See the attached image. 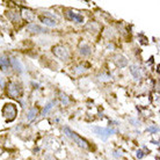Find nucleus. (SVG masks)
I'll return each instance as SVG.
<instances>
[{
	"instance_id": "f257e3e1",
	"label": "nucleus",
	"mask_w": 160,
	"mask_h": 160,
	"mask_svg": "<svg viewBox=\"0 0 160 160\" xmlns=\"http://www.w3.org/2000/svg\"><path fill=\"white\" fill-rule=\"evenodd\" d=\"M64 132H65V135L68 137H70L71 139H73L74 142H76L77 144L79 145L80 148H88V144H87V142L85 139H82V138H80L78 135H77L76 132H73L71 131V129L68 128V127H65L64 128Z\"/></svg>"
},
{
	"instance_id": "f03ea898",
	"label": "nucleus",
	"mask_w": 160,
	"mask_h": 160,
	"mask_svg": "<svg viewBox=\"0 0 160 160\" xmlns=\"http://www.w3.org/2000/svg\"><path fill=\"white\" fill-rule=\"evenodd\" d=\"M16 114H18V110H16L14 104L13 103L5 104L4 109H2V115H4L5 118H6L8 122H12L16 117Z\"/></svg>"
},
{
	"instance_id": "7ed1b4c3",
	"label": "nucleus",
	"mask_w": 160,
	"mask_h": 160,
	"mask_svg": "<svg viewBox=\"0 0 160 160\" xmlns=\"http://www.w3.org/2000/svg\"><path fill=\"white\" fill-rule=\"evenodd\" d=\"M52 52H53V55L57 58H59L62 60H68V57H70L68 50L65 47H63V45H57V47H55V48L52 49Z\"/></svg>"
},
{
	"instance_id": "20e7f679",
	"label": "nucleus",
	"mask_w": 160,
	"mask_h": 160,
	"mask_svg": "<svg viewBox=\"0 0 160 160\" xmlns=\"http://www.w3.org/2000/svg\"><path fill=\"white\" fill-rule=\"evenodd\" d=\"M8 94L11 98H14V99H18L22 95V88L19 84L16 82H11L8 85Z\"/></svg>"
},
{
	"instance_id": "39448f33",
	"label": "nucleus",
	"mask_w": 160,
	"mask_h": 160,
	"mask_svg": "<svg viewBox=\"0 0 160 160\" xmlns=\"http://www.w3.org/2000/svg\"><path fill=\"white\" fill-rule=\"evenodd\" d=\"M94 132H95L98 136H100L101 138H103L106 139L107 137H109L110 135H114V133H116V130H114V129H110V128H101V127H94L93 128Z\"/></svg>"
},
{
	"instance_id": "423d86ee",
	"label": "nucleus",
	"mask_w": 160,
	"mask_h": 160,
	"mask_svg": "<svg viewBox=\"0 0 160 160\" xmlns=\"http://www.w3.org/2000/svg\"><path fill=\"white\" fill-rule=\"evenodd\" d=\"M27 30L32 34H43V32H47V29H44L43 27H41L38 24L35 23H30L27 27Z\"/></svg>"
},
{
	"instance_id": "0eeeda50",
	"label": "nucleus",
	"mask_w": 160,
	"mask_h": 160,
	"mask_svg": "<svg viewBox=\"0 0 160 160\" xmlns=\"http://www.w3.org/2000/svg\"><path fill=\"white\" fill-rule=\"evenodd\" d=\"M114 62H115V64H116L117 66H120V68H124V66L128 65V60H127V58H125L124 56H122V55H116Z\"/></svg>"
},
{
	"instance_id": "6e6552de",
	"label": "nucleus",
	"mask_w": 160,
	"mask_h": 160,
	"mask_svg": "<svg viewBox=\"0 0 160 160\" xmlns=\"http://www.w3.org/2000/svg\"><path fill=\"white\" fill-rule=\"evenodd\" d=\"M68 16L71 19V20L76 21V22H78V23H81V22H84V18L81 15H79V14H77V13L72 12V11H68Z\"/></svg>"
},
{
	"instance_id": "1a4fd4ad",
	"label": "nucleus",
	"mask_w": 160,
	"mask_h": 160,
	"mask_svg": "<svg viewBox=\"0 0 160 160\" xmlns=\"http://www.w3.org/2000/svg\"><path fill=\"white\" fill-rule=\"evenodd\" d=\"M129 68H130V72H131V74L133 76L135 80H140V78H142V74H140L139 68H137V66H135V65H131Z\"/></svg>"
},
{
	"instance_id": "9d476101",
	"label": "nucleus",
	"mask_w": 160,
	"mask_h": 160,
	"mask_svg": "<svg viewBox=\"0 0 160 160\" xmlns=\"http://www.w3.org/2000/svg\"><path fill=\"white\" fill-rule=\"evenodd\" d=\"M11 63H12L13 68H15V71H18L19 73L23 72V66L21 65V63L18 59H16V58H12V59H11Z\"/></svg>"
},
{
	"instance_id": "9b49d317",
	"label": "nucleus",
	"mask_w": 160,
	"mask_h": 160,
	"mask_svg": "<svg viewBox=\"0 0 160 160\" xmlns=\"http://www.w3.org/2000/svg\"><path fill=\"white\" fill-rule=\"evenodd\" d=\"M41 21H42V23L45 24V26H48V27H55L56 26V21L50 19V18H41Z\"/></svg>"
},
{
	"instance_id": "f8f14e48",
	"label": "nucleus",
	"mask_w": 160,
	"mask_h": 160,
	"mask_svg": "<svg viewBox=\"0 0 160 160\" xmlns=\"http://www.w3.org/2000/svg\"><path fill=\"white\" fill-rule=\"evenodd\" d=\"M37 115H38V112H37V109H35V108L29 109L28 114H27V120H28V121H32L34 118H36Z\"/></svg>"
},
{
	"instance_id": "ddd939ff",
	"label": "nucleus",
	"mask_w": 160,
	"mask_h": 160,
	"mask_svg": "<svg viewBox=\"0 0 160 160\" xmlns=\"http://www.w3.org/2000/svg\"><path fill=\"white\" fill-rule=\"evenodd\" d=\"M80 53L84 55V56H88V55L91 53V48H89V45H87V44L81 45V48H80Z\"/></svg>"
},
{
	"instance_id": "4468645a",
	"label": "nucleus",
	"mask_w": 160,
	"mask_h": 160,
	"mask_svg": "<svg viewBox=\"0 0 160 160\" xmlns=\"http://www.w3.org/2000/svg\"><path fill=\"white\" fill-rule=\"evenodd\" d=\"M53 106H55V102H53V101H52V102H50V103H48L47 106H45V108L43 109V112H42V114H41V115H42V116H45V114H48V112L52 109V107H53Z\"/></svg>"
},
{
	"instance_id": "2eb2a0df",
	"label": "nucleus",
	"mask_w": 160,
	"mask_h": 160,
	"mask_svg": "<svg viewBox=\"0 0 160 160\" xmlns=\"http://www.w3.org/2000/svg\"><path fill=\"white\" fill-rule=\"evenodd\" d=\"M0 66L5 70L8 68V59L5 56H0Z\"/></svg>"
},
{
	"instance_id": "dca6fc26",
	"label": "nucleus",
	"mask_w": 160,
	"mask_h": 160,
	"mask_svg": "<svg viewBox=\"0 0 160 160\" xmlns=\"http://www.w3.org/2000/svg\"><path fill=\"white\" fill-rule=\"evenodd\" d=\"M60 99H62V102H63L64 104L68 103V96L65 95V94H60Z\"/></svg>"
},
{
	"instance_id": "f3484780",
	"label": "nucleus",
	"mask_w": 160,
	"mask_h": 160,
	"mask_svg": "<svg viewBox=\"0 0 160 160\" xmlns=\"http://www.w3.org/2000/svg\"><path fill=\"white\" fill-rule=\"evenodd\" d=\"M158 130H159V129H158V127H148V131L152 132V133H157V132H158Z\"/></svg>"
},
{
	"instance_id": "a211bd4d",
	"label": "nucleus",
	"mask_w": 160,
	"mask_h": 160,
	"mask_svg": "<svg viewBox=\"0 0 160 160\" xmlns=\"http://www.w3.org/2000/svg\"><path fill=\"white\" fill-rule=\"evenodd\" d=\"M143 157H144V153H143V151H142V150H138V151H137V158L142 159Z\"/></svg>"
},
{
	"instance_id": "6ab92c4d",
	"label": "nucleus",
	"mask_w": 160,
	"mask_h": 160,
	"mask_svg": "<svg viewBox=\"0 0 160 160\" xmlns=\"http://www.w3.org/2000/svg\"><path fill=\"white\" fill-rule=\"evenodd\" d=\"M0 84H1V76H0Z\"/></svg>"
}]
</instances>
